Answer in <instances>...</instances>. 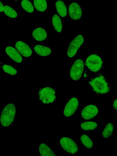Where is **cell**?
<instances>
[{"label":"cell","instance_id":"obj_1","mask_svg":"<svg viewBox=\"0 0 117 156\" xmlns=\"http://www.w3.org/2000/svg\"><path fill=\"white\" fill-rule=\"evenodd\" d=\"M93 91L97 94H103L108 93L110 87L105 76L102 75L92 78L88 82Z\"/></svg>","mask_w":117,"mask_h":156},{"label":"cell","instance_id":"obj_2","mask_svg":"<svg viewBox=\"0 0 117 156\" xmlns=\"http://www.w3.org/2000/svg\"><path fill=\"white\" fill-rule=\"evenodd\" d=\"M16 112L15 106L13 103L6 105L3 108L0 118L1 123L4 127H7L12 123Z\"/></svg>","mask_w":117,"mask_h":156},{"label":"cell","instance_id":"obj_3","mask_svg":"<svg viewBox=\"0 0 117 156\" xmlns=\"http://www.w3.org/2000/svg\"><path fill=\"white\" fill-rule=\"evenodd\" d=\"M38 94L39 99L44 104L52 103L56 100L55 90L50 87H47L40 88Z\"/></svg>","mask_w":117,"mask_h":156},{"label":"cell","instance_id":"obj_4","mask_svg":"<svg viewBox=\"0 0 117 156\" xmlns=\"http://www.w3.org/2000/svg\"><path fill=\"white\" fill-rule=\"evenodd\" d=\"M102 63L101 58L96 54H93L88 56L85 63L88 69L93 72L98 71L101 68Z\"/></svg>","mask_w":117,"mask_h":156},{"label":"cell","instance_id":"obj_5","mask_svg":"<svg viewBox=\"0 0 117 156\" xmlns=\"http://www.w3.org/2000/svg\"><path fill=\"white\" fill-rule=\"evenodd\" d=\"M60 145L66 151L72 154H76L78 151V146L76 143L71 139L64 137L60 140Z\"/></svg>","mask_w":117,"mask_h":156},{"label":"cell","instance_id":"obj_6","mask_svg":"<svg viewBox=\"0 0 117 156\" xmlns=\"http://www.w3.org/2000/svg\"><path fill=\"white\" fill-rule=\"evenodd\" d=\"M83 69V61L80 59L76 60L70 69V75L72 79L74 80H79L81 76Z\"/></svg>","mask_w":117,"mask_h":156},{"label":"cell","instance_id":"obj_7","mask_svg":"<svg viewBox=\"0 0 117 156\" xmlns=\"http://www.w3.org/2000/svg\"><path fill=\"white\" fill-rule=\"evenodd\" d=\"M83 41L84 39L82 35H79L75 37L69 44L67 51L68 57L71 58L75 56Z\"/></svg>","mask_w":117,"mask_h":156},{"label":"cell","instance_id":"obj_8","mask_svg":"<svg viewBox=\"0 0 117 156\" xmlns=\"http://www.w3.org/2000/svg\"><path fill=\"white\" fill-rule=\"evenodd\" d=\"M78 100L75 97L71 98L66 104L63 112L65 116L70 117L73 115L78 109Z\"/></svg>","mask_w":117,"mask_h":156},{"label":"cell","instance_id":"obj_9","mask_svg":"<svg viewBox=\"0 0 117 156\" xmlns=\"http://www.w3.org/2000/svg\"><path fill=\"white\" fill-rule=\"evenodd\" d=\"M68 12L70 18L73 20L80 19L82 15V10L80 6L78 3L73 2L69 4Z\"/></svg>","mask_w":117,"mask_h":156},{"label":"cell","instance_id":"obj_10","mask_svg":"<svg viewBox=\"0 0 117 156\" xmlns=\"http://www.w3.org/2000/svg\"><path fill=\"white\" fill-rule=\"evenodd\" d=\"M98 112V109L96 106L90 105L83 108L81 112V116L84 119H90L97 115Z\"/></svg>","mask_w":117,"mask_h":156},{"label":"cell","instance_id":"obj_11","mask_svg":"<svg viewBox=\"0 0 117 156\" xmlns=\"http://www.w3.org/2000/svg\"><path fill=\"white\" fill-rule=\"evenodd\" d=\"M15 47L18 52L23 56L28 57L31 56L32 53V49L27 44L23 41H17L15 44Z\"/></svg>","mask_w":117,"mask_h":156},{"label":"cell","instance_id":"obj_12","mask_svg":"<svg viewBox=\"0 0 117 156\" xmlns=\"http://www.w3.org/2000/svg\"><path fill=\"white\" fill-rule=\"evenodd\" d=\"M5 51L8 56L14 62L19 63L22 62V57L15 48L11 46H8L5 48Z\"/></svg>","mask_w":117,"mask_h":156},{"label":"cell","instance_id":"obj_13","mask_svg":"<svg viewBox=\"0 0 117 156\" xmlns=\"http://www.w3.org/2000/svg\"><path fill=\"white\" fill-rule=\"evenodd\" d=\"M33 37L36 40L41 41L45 40L47 37L46 31L43 28L41 27L36 28L32 32Z\"/></svg>","mask_w":117,"mask_h":156},{"label":"cell","instance_id":"obj_14","mask_svg":"<svg viewBox=\"0 0 117 156\" xmlns=\"http://www.w3.org/2000/svg\"><path fill=\"white\" fill-rule=\"evenodd\" d=\"M34 49L38 55L41 56H46L51 54V49L48 47L43 45H35Z\"/></svg>","mask_w":117,"mask_h":156},{"label":"cell","instance_id":"obj_15","mask_svg":"<svg viewBox=\"0 0 117 156\" xmlns=\"http://www.w3.org/2000/svg\"><path fill=\"white\" fill-rule=\"evenodd\" d=\"M55 7L57 11L61 17H66L67 14V10L64 2L61 0H57L55 2Z\"/></svg>","mask_w":117,"mask_h":156},{"label":"cell","instance_id":"obj_16","mask_svg":"<svg viewBox=\"0 0 117 156\" xmlns=\"http://www.w3.org/2000/svg\"><path fill=\"white\" fill-rule=\"evenodd\" d=\"M39 151L41 156H56L52 150L47 145L44 143H42L40 144Z\"/></svg>","mask_w":117,"mask_h":156},{"label":"cell","instance_id":"obj_17","mask_svg":"<svg viewBox=\"0 0 117 156\" xmlns=\"http://www.w3.org/2000/svg\"><path fill=\"white\" fill-rule=\"evenodd\" d=\"M52 22L55 30L60 33L62 30V23L60 16L57 14L54 15L52 18Z\"/></svg>","mask_w":117,"mask_h":156},{"label":"cell","instance_id":"obj_18","mask_svg":"<svg viewBox=\"0 0 117 156\" xmlns=\"http://www.w3.org/2000/svg\"><path fill=\"white\" fill-rule=\"evenodd\" d=\"M34 4L35 9L39 12H44L47 8L46 0H34Z\"/></svg>","mask_w":117,"mask_h":156},{"label":"cell","instance_id":"obj_19","mask_svg":"<svg viewBox=\"0 0 117 156\" xmlns=\"http://www.w3.org/2000/svg\"><path fill=\"white\" fill-rule=\"evenodd\" d=\"M114 129L113 125L111 123H107L104 128L102 134L103 137L108 138L112 135Z\"/></svg>","mask_w":117,"mask_h":156},{"label":"cell","instance_id":"obj_20","mask_svg":"<svg viewBox=\"0 0 117 156\" xmlns=\"http://www.w3.org/2000/svg\"><path fill=\"white\" fill-rule=\"evenodd\" d=\"M80 126L84 130L90 131L95 129L98 126V124L95 122L87 121L82 123Z\"/></svg>","mask_w":117,"mask_h":156},{"label":"cell","instance_id":"obj_21","mask_svg":"<svg viewBox=\"0 0 117 156\" xmlns=\"http://www.w3.org/2000/svg\"><path fill=\"white\" fill-rule=\"evenodd\" d=\"M80 140L83 145L88 149H91L93 147V142L90 138L85 134L81 135Z\"/></svg>","mask_w":117,"mask_h":156},{"label":"cell","instance_id":"obj_22","mask_svg":"<svg viewBox=\"0 0 117 156\" xmlns=\"http://www.w3.org/2000/svg\"><path fill=\"white\" fill-rule=\"evenodd\" d=\"M3 12L7 16L12 18H16L18 16L16 11L11 7L7 5L4 6Z\"/></svg>","mask_w":117,"mask_h":156},{"label":"cell","instance_id":"obj_23","mask_svg":"<svg viewBox=\"0 0 117 156\" xmlns=\"http://www.w3.org/2000/svg\"><path fill=\"white\" fill-rule=\"evenodd\" d=\"M21 5L23 9L28 13L34 12L33 6L29 0H23L21 2Z\"/></svg>","mask_w":117,"mask_h":156},{"label":"cell","instance_id":"obj_24","mask_svg":"<svg viewBox=\"0 0 117 156\" xmlns=\"http://www.w3.org/2000/svg\"><path fill=\"white\" fill-rule=\"evenodd\" d=\"M2 69L4 72L11 75H16L17 71L12 66L7 65H4L2 66Z\"/></svg>","mask_w":117,"mask_h":156},{"label":"cell","instance_id":"obj_25","mask_svg":"<svg viewBox=\"0 0 117 156\" xmlns=\"http://www.w3.org/2000/svg\"><path fill=\"white\" fill-rule=\"evenodd\" d=\"M117 99H115L114 101L113 104V107L115 110L117 109Z\"/></svg>","mask_w":117,"mask_h":156},{"label":"cell","instance_id":"obj_26","mask_svg":"<svg viewBox=\"0 0 117 156\" xmlns=\"http://www.w3.org/2000/svg\"><path fill=\"white\" fill-rule=\"evenodd\" d=\"M4 6L2 3L0 1V12L3 11Z\"/></svg>","mask_w":117,"mask_h":156},{"label":"cell","instance_id":"obj_27","mask_svg":"<svg viewBox=\"0 0 117 156\" xmlns=\"http://www.w3.org/2000/svg\"><path fill=\"white\" fill-rule=\"evenodd\" d=\"M14 0L16 1H18L19 0Z\"/></svg>","mask_w":117,"mask_h":156}]
</instances>
